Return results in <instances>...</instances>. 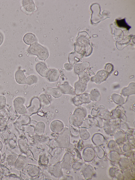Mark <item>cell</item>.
Wrapping results in <instances>:
<instances>
[{"label": "cell", "instance_id": "1", "mask_svg": "<svg viewBox=\"0 0 135 180\" xmlns=\"http://www.w3.org/2000/svg\"><path fill=\"white\" fill-rule=\"evenodd\" d=\"M70 133L69 129L64 128L56 138V145L59 147L68 148L70 146Z\"/></svg>", "mask_w": 135, "mask_h": 180}, {"label": "cell", "instance_id": "2", "mask_svg": "<svg viewBox=\"0 0 135 180\" xmlns=\"http://www.w3.org/2000/svg\"><path fill=\"white\" fill-rule=\"evenodd\" d=\"M28 51L30 54L37 55L39 59L42 60H45L49 56L47 50L37 43H34L31 45Z\"/></svg>", "mask_w": 135, "mask_h": 180}, {"label": "cell", "instance_id": "3", "mask_svg": "<svg viewBox=\"0 0 135 180\" xmlns=\"http://www.w3.org/2000/svg\"><path fill=\"white\" fill-rule=\"evenodd\" d=\"M41 107L39 98L34 97L32 99L30 106L26 109V113L28 115L31 116L38 112Z\"/></svg>", "mask_w": 135, "mask_h": 180}, {"label": "cell", "instance_id": "4", "mask_svg": "<svg viewBox=\"0 0 135 180\" xmlns=\"http://www.w3.org/2000/svg\"><path fill=\"white\" fill-rule=\"evenodd\" d=\"M24 101L21 97L16 98L14 101V105L15 108L17 112L20 114H24L26 112V109L23 104Z\"/></svg>", "mask_w": 135, "mask_h": 180}, {"label": "cell", "instance_id": "5", "mask_svg": "<svg viewBox=\"0 0 135 180\" xmlns=\"http://www.w3.org/2000/svg\"><path fill=\"white\" fill-rule=\"evenodd\" d=\"M36 69L41 76L47 77L50 69L48 68L46 65L43 62H39L36 65Z\"/></svg>", "mask_w": 135, "mask_h": 180}, {"label": "cell", "instance_id": "6", "mask_svg": "<svg viewBox=\"0 0 135 180\" xmlns=\"http://www.w3.org/2000/svg\"><path fill=\"white\" fill-rule=\"evenodd\" d=\"M28 165V162L26 157L24 156H18L16 160L14 165L17 169L23 170L25 169Z\"/></svg>", "mask_w": 135, "mask_h": 180}, {"label": "cell", "instance_id": "7", "mask_svg": "<svg viewBox=\"0 0 135 180\" xmlns=\"http://www.w3.org/2000/svg\"><path fill=\"white\" fill-rule=\"evenodd\" d=\"M72 155L69 153H66L61 164L62 168L67 169H69L70 168L73 159Z\"/></svg>", "mask_w": 135, "mask_h": 180}, {"label": "cell", "instance_id": "8", "mask_svg": "<svg viewBox=\"0 0 135 180\" xmlns=\"http://www.w3.org/2000/svg\"><path fill=\"white\" fill-rule=\"evenodd\" d=\"M63 123L59 120H55L51 123L50 125L51 130L53 132L58 133L60 132L64 128Z\"/></svg>", "mask_w": 135, "mask_h": 180}, {"label": "cell", "instance_id": "9", "mask_svg": "<svg viewBox=\"0 0 135 180\" xmlns=\"http://www.w3.org/2000/svg\"><path fill=\"white\" fill-rule=\"evenodd\" d=\"M60 75V73L58 70L55 69H50L47 78L50 82H55L58 80Z\"/></svg>", "mask_w": 135, "mask_h": 180}, {"label": "cell", "instance_id": "10", "mask_svg": "<svg viewBox=\"0 0 135 180\" xmlns=\"http://www.w3.org/2000/svg\"><path fill=\"white\" fill-rule=\"evenodd\" d=\"M61 168V164L58 163L55 165L50 166L49 168V171L54 176L56 177H59L62 174Z\"/></svg>", "mask_w": 135, "mask_h": 180}, {"label": "cell", "instance_id": "11", "mask_svg": "<svg viewBox=\"0 0 135 180\" xmlns=\"http://www.w3.org/2000/svg\"><path fill=\"white\" fill-rule=\"evenodd\" d=\"M62 93L65 94H73L74 90L67 82H65L64 84L60 85L58 87Z\"/></svg>", "mask_w": 135, "mask_h": 180}, {"label": "cell", "instance_id": "12", "mask_svg": "<svg viewBox=\"0 0 135 180\" xmlns=\"http://www.w3.org/2000/svg\"><path fill=\"white\" fill-rule=\"evenodd\" d=\"M15 78L16 82L20 84H26V78L22 70H19L16 72Z\"/></svg>", "mask_w": 135, "mask_h": 180}, {"label": "cell", "instance_id": "13", "mask_svg": "<svg viewBox=\"0 0 135 180\" xmlns=\"http://www.w3.org/2000/svg\"><path fill=\"white\" fill-rule=\"evenodd\" d=\"M46 92L48 94L56 98L60 97L62 94V93L58 87L54 88L48 87L47 89Z\"/></svg>", "mask_w": 135, "mask_h": 180}, {"label": "cell", "instance_id": "14", "mask_svg": "<svg viewBox=\"0 0 135 180\" xmlns=\"http://www.w3.org/2000/svg\"><path fill=\"white\" fill-rule=\"evenodd\" d=\"M41 107L42 108H47L50 106L51 103L46 95L44 94L40 95L39 97Z\"/></svg>", "mask_w": 135, "mask_h": 180}, {"label": "cell", "instance_id": "15", "mask_svg": "<svg viewBox=\"0 0 135 180\" xmlns=\"http://www.w3.org/2000/svg\"><path fill=\"white\" fill-rule=\"evenodd\" d=\"M45 125L42 121H40L36 124L34 132L39 136H41L44 134L45 129Z\"/></svg>", "mask_w": 135, "mask_h": 180}, {"label": "cell", "instance_id": "16", "mask_svg": "<svg viewBox=\"0 0 135 180\" xmlns=\"http://www.w3.org/2000/svg\"><path fill=\"white\" fill-rule=\"evenodd\" d=\"M27 171L28 174L31 177H34L37 176L39 172L38 168L35 165H30L28 167Z\"/></svg>", "mask_w": 135, "mask_h": 180}, {"label": "cell", "instance_id": "17", "mask_svg": "<svg viewBox=\"0 0 135 180\" xmlns=\"http://www.w3.org/2000/svg\"><path fill=\"white\" fill-rule=\"evenodd\" d=\"M69 121L70 124L76 126L80 124L81 119L79 115L74 114L69 117Z\"/></svg>", "mask_w": 135, "mask_h": 180}, {"label": "cell", "instance_id": "18", "mask_svg": "<svg viewBox=\"0 0 135 180\" xmlns=\"http://www.w3.org/2000/svg\"><path fill=\"white\" fill-rule=\"evenodd\" d=\"M23 40L24 42L28 45L32 44L36 41L35 36L31 33L26 34L24 36Z\"/></svg>", "mask_w": 135, "mask_h": 180}, {"label": "cell", "instance_id": "19", "mask_svg": "<svg viewBox=\"0 0 135 180\" xmlns=\"http://www.w3.org/2000/svg\"><path fill=\"white\" fill-rule=\"evenodd\" d=\"M116 23L118 27L125 28L127 30H129L131 28L126 22L125 18L116 20Z\"/></svg>", "mask_w": 135, "mask_h": 180}, {"label": "cell", "instance_id": "20", "mask_svg": "<svg viewBox=\"0 0 135 180\" xmlns=\"http://www.w3.org/2000/svg\"><path fill=\"white\" fill-rule=\"evenodd\" d=\"M18 156L17 154L13 153L8 156L7 161L8 164L10 165H14L15 164Z\"/></svg>", "mask_w": 135, "mask_h": 180}, {"label": "cell", "instance_id": "21", "mask_svg": "<svg viewBox=\"0 0 135 180\" xmlns=\"http://www.w3.org/2000/svg\"><path fill=\"white\" fill-rule=\"evenodd\" d=\"M37 78L35 75H31L26 78V84L31 85L37 82Z\"/></svg>", "mask_w": 135, "mask_h": 180}, {"label": "cell", "instance_id": "22", "mask_svg": "<svg viewBox=\"0 0 135 180\" xmlns=\"http://www.w3.org/2000/svg\"><path fill=\"white\" fill-rule=\"evenodd\" d=\"M19 145L21 149L24 152H26L27 150L28 147L25 141L24 140H19Z\"/></svg>", "mask_w": 135, "mask_h": 180}, {"label": "cell", "instance_id": "23", "mask_svg": "<svg viewBox=\"0 0 135 180\" xmlns=\"http://www.w3.org/2000/svg\"><path fill=\"white\" fill-rule=\"evenodd\" d=\"M74 126L71 124H70L69 126V129L70 130V133L72 135L74 136L77 135L78 133V131L76 129Z\"/></svg>", "mask_w": 135, "mask_h": 180}, {"label": "cell", "instance_id": "24", "mask_svg": "<svg viewBox=\"0 0 135 180\" xmlns=\"http://www.w3.org/2000/svg\"><path fill=\"white\" fill-rule=\"evenodd\" d=\"M40 162L41 164L44 165H47L48 163V159L45 155H42L40 156Z\"/></svg>", "mask_w": 135, "mask_h": 180}, {"label": "cell", "instance_id": "25", "mask_svg": "<svg viewBox=\"0 0 135 180\" xmlns=\"http://www.w3.org/2000/svg\"><path fill=\"white\" fill-rule=\"evenodd\" d=\"M6 102L5 97L3 96H0V109L4 106Z\"/></svg>", "mask_w": 135, "mask_h": 180}, {"label": "cell", "instance_id": "26", "mask_svg": "<svg viewBox=\"0 0 135 180\" xmlns=\"http://www.w3.org/2000/svg\"><path fill=\"white\" fill-rule=\"evenodd\" d=\"M64 67L65 69L68 70H71L73 68V66L68 63L65 64L64 65Z\"/></svg>", "mask_w": 135, "mask_h": 180}, {"label": "cell", "instance_id": "27", "mask_svg": "<svg viewBox=\"0 0 135 180\" xmlns=\"http://www.w3.org/2000/svg\"><path fill=\"white\" fill-rule=\"evenodd\" d=\"M4 37L2 34L0 32V46L2 44L3 40Z\"/></svg>", "mask_w": 135, "mask_h": 180}, {"label": "cell", "instance_id": "28", "mask_svg": "<svg viewBox=\"0 0 135 180\" xmlns=\"http://www.w3.org/2000/svg\"><path fill=\"white\" fill-rule=\"evenodd\" d=\"M38 114L40 116H42L43 115H44V113L42 112H38Z\"/></svg>", "mask_w": 135, "mask_h": 180}, {"label": "cell", "instance_id": "29", "mask_svg": "<svg viewBox=\"0 0 135 180\" xmlns=\"http://www.w3.org/2000/svg\"><path fill=\"white\" fill-rule=\"evenodd\" d=\"M2 144L1 142L0 141V150L2 149Z\"/></svg>", "mask_w": 135, "mask_h": 180}, {"label": "cell", "instance_id": "30", "mask_svg": "<svg viewBox=\"0 0 135 180\" xmlns=\"http://www.w3.org/2000/svg\"><path fill=\"white\" fill-rule=\"evenodd\" d=\"M1 155H0V160H1Z\"/></svg>", "mask_w": 135, "mask_h": 180}]
</instances>
